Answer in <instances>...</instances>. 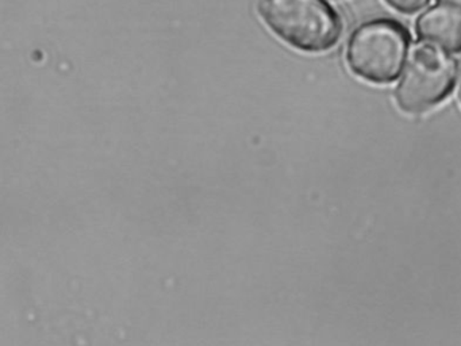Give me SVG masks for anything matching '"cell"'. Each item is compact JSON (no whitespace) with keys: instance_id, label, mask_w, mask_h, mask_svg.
<instances>
[{"instance_id":"7a4b0ae2","label":"cell","mask_w":461,"mask_h":346,"mask_svg":"<svg viewBox=\"0 0 461 346\" xmlns=\"http://www.w3.org/2000/svg\"><path fill=\"white\" fill-rule=\"evenodd\" d=\"M410 34L403 24L375 18L358 24L347 43L345 59L353 75L371 84H390L401 77Z\"/></svg>"},{"instance_id":"3957f363","label":"cell","mask_w":461,"mask_h":346,"mask_svg":"<svg viewBox=\"0 0 461 346\" xmlns=\"http://www.w3.org/2000/svg\"><path fill=\"white\" fill-rule=\"evenodd\" d=\"M458 70L452 51L420 41L410 51L396 84V105L411 115L433 110L452 94Z\"/></svg>"},{"instance_id":"8992f818","label":"cell","mask_w":461,"mask_h":346,"mask_svg":"<svg viewBox=\"0 0 461 346\" xmlns=\"http://www.w3.org/2000/svg\"><path fill=\"white\" fill-rule=\"evenodd\" d=\"M439 3H444V5H455V7L461 8V0H439Z\"/></svg>"},{"instance_id":"6da1fadb","label":"cell","mask_w":461,"mask_h":346,"mask_svg":"<svg viewBox=\"0 0 461 346\" xmlns=\"http://www.w3.org/2000/svg\"><path fill=\"white\" fill-rule=\"evenodd\" d=\"M260 14L266 26L296 50L325 53L341 40V16L326 0H263Z\"/></svg>"},{"instance_id":"52a82bcc","label":"cell","mask_w":461,"mask_h":346,"mask_svg":"<svg viewBox=\"0 0 461 346\" xmlns=\"http://www.w3.org/2000/svg\"><path fill=\"white\" fill-rule=\"evenodd\" d=\"M458 96H460V103H461V86H460V95H458Z\"/></svg>"},{"instance_id":"5b68a950","label":"cell","mask_w":461,"mask_h":346,"mask_svg":"<svg viewBox=\"0 0 461 346\" xmlns=\"http://www.w3.org/2000/svg\"><path fill=\"white\" fill-rule=\"evenodd\" d=\"M391 8L401 14L418 13V11L425 8L430 3V0H384Z\"/></svg>"},{"instance_id":"277c9868","label":"cell","mask_w":461,"mask_h":346,"mask_svg":"<svg viewBox=\"0 0 461 346\" xmlns=\"http://www.w3.org/2000/svg\"><path fill=\"white\" fill-rule=\"evenodd\" d=\"M415 32L423 42L461 51V8L444 3L433 5L418 16Z\"/></svg>"}]
</instances>
